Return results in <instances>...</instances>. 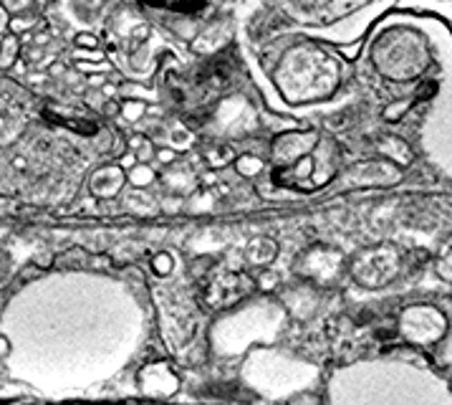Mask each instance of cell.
Returning a JSON list of instances; mask_svg holds the SVG:
<instances>
[{"label":"cell","instance_id":"obj_1","mask_svg":"<svg viewBox=\"0 0 452 405\" xmlns=\"http://www.w3.org/2000/svg\"><path fill=\"white\" fill-rule=\"evenodd\" d=\"M288 314L278 302L270 299H256L245 302L238 309L225 312L220 319H215L210 330V347L220 357H235L245 354L258 345H270L281 337Z\"/></svg>","mask_w":452,"mask_h":405},{"label":"cell","instance_id":"obj_2","mask_svg":"<svg viewBox=\"0 0 452 405\" xmlns=\"http://www.w3.org/2000/svg\"><path fill=\"white\" fill-rule=\"evenodd\" d=\"M241 375L245 388L261 393L263 398H291L319 380V368L278 347L258 345L245 352Z\"/></svg>","mask_w":452,"mask_h":405},{"label":"cell","instance_id":"obj_3","mask_svg":"<svg viewBox=\"0 0 452 405\" xmlns=\"http://www.w3.org/2000/svg\"><path fill=\"white\" fill-rule=\"evenodd\" d=\"M397 330H399V337L412 347H435L442 345L450 330V319L445 312L432 304H412L399 312Z\"/></svg>","mask_w":452,"mask_h":405},{"label":"cell","instance_id":"obj_4","mask_svg":"<svg viewBox=\"0 0 452 405\" xmlns=\"http://www.w3.org/2000/svg\"><path fill=\"white\" fill-rule=\"evenodd\" d=\"M137 385L142 395L147 398H172L180 390V377L169 362L157 360V362H147L144 368L137 372Z\"/></svg>","mask_w":452,"mask_h":405},{"label":"cell","instance_id":"obj_5","mask_svg":"<svg viewBox=\"0 0 452 405\" xmlns=\"http://www.w3.org/2000/svg\"><path fill=\"white\" fill-rule=\"evenodd\" d=\"M369 264L357 261V279L364 281V287H382L387 279L397 273V251L394 249H377L366 253Z\"/></svg>","mask_w":452,"mask_h":405},{"label":"cell","instance_id":"obj_6","mask_svg":"<svg viewBox=\"0 0 452 405\" xmlns=\"http://www.w3.org/2000/svg\"><path fill=\"white\" fill-rule=\"evenodd\" d=\"M316 140L319 134L316 132H291V134H281L273 145V157H276L281 165H296L301 157H306L311 150L316 147Z\"/></svg>","mask_w":452,"mask_h":405},{"label":"cell","instance_id":"obj_7","mask_svg":"<svg viewBox=\"0 0 452 405\" xmlns=\"http://www.w3.org/2000/svg\"><path fill=\"white\" fill-rule=\"evenodd\" d=\"M126 183V170L122 165H104L94 172V175L88 177V190L91 195L102 200H109V198H117L122 188Z\"/></svg>","mask_w":452,"mask_h":405},{"label":"cell","instance_id":"obj_8","mask_svg":"<svg viewBox=\"0 0 452 405\" xmlns=\"http://www.w3.org/2000/svg\"><path fill=\"white\" fill-rule=\"evenodd\" d=\"M278 253V243L273 238H256L253 243H248L245 249V258L253 266H268L273 264V258Z\"/></svg>","mask_w":452,"mask_h":405},{"label":"cell","instance_id":"obj_9","mask_svg":"<svg viewBox=\"0 0 452 405\" xmlns=\"http://www.w3.org/2000/svg\"><path fill=\"white\" fill-rule=\"evenodd\" d=\"M21 38L15 36V33H10V30H8L6 36L0 38V69H13V64L18 59H21Z\"/></svg>","mask_w":452,"mask_h":405},{"label":"cell","instance_id":"obj_10","mask_svg":"<svg viewBox=\"0 0 452 405\" xmlns=\"http://www.w3.org/2000/svg\"><path fill=\"white\" fill-rule=\"evenodd\" d=\"M157 180V172H154V168L149 165V162H137L134 168L126 170V183L134 188V190H144V188H149V185Z\"/></svg>","mask_w":452,"mask_h":405},{"label":"cell","instance_id":"obj_11","mask_svg":"<svg viewBox=\"0 0 452 405\" xmlns=\"http://www.w3.org/2000/svg\"><path fill=\"white\" fill-rule=\"evenodd\" d=\"M147 107L144 99H124V102H119V117L126 119V125H137L142 122V117H147Z\"/></svg>","mask_w":452,"mask_h":405},{"label":"cell","instance_id":"obj_12","mask_svg":"<svg viewBox=\"0 0 452 405\" xmlns=\"http://www.w3.org/2000/svg\"><path fill=\"white\" fill-rule=\"evenodd\" d=\"M233 168L241 177H258L265 170V162L256 155H235Z\"/></svg>","mask_w":452,"mask_h":405},{"label":"cell","instance_id":"obj_13","mask_svg":"<svg viewBox=\"0 0 452 405\" xmlns=\"http://www.w3.org/2000/svg\"><path fill=\"white\" fill-rule=\"evenodd\" d=\"M205 160H207V168L220 170V168H225V165H230V162L235 160V152H233L230 145H215V147L205 150Z\"/></svg>","mask_w":452,"mask_h":405},{"label":"cell","instance_id":"obj_14","mask_svg":"<svg viewBox=\"0 0 452 405\" xmlns=\"http://www.w3.org/2000/svg\"><path fill=\"white\" fill-rule=\"evenodd\" d=\"M192 140H195V137H192V132L185 125H172L167 129V145L172 150H177V152H185V150H190Z\"/></svg>","mask_w":452,"mask_h":405},{"label":"cell","instance_id":"obj_15","mask_svg":"<svg viewBox=\"0 0 452 405\" xmlns=\"http://www.w3.org/2000/svg\"><path fill=\"white\" fill-rule=\"evenodd\" d=\"M38 15L28 13V10H23V13H15L10 15V21H8V30L10 33H15V36H23V33H28V30H33L38 26Z\"/></svg>","mask_w":452,"mask_h":405},{"label":"cell","instance_id":"obj_16","mask_svg":"<svg viewBox=\"0 0 452 405\" xmlns=\"http://www.w3.org/2000/svg\"><path fill=\"white\" fill-rule=\"evenodd\" d=\"M152 271H154V276H160V279L172 276V271H175V256L167 253V251L154 253V256H152Z\"/></svg>","mask_w":452,"mask_h":405},{"label":"cell","instance_id":"obj_17","mask_svg":"<svg viewBox=\"0 0 452 405\" xmlns=\"http://www.w3.org/2000/svg\"><path fill=\"white\" fill-rule=\"evenodd\" d=\"M177 157H180V152H177V150H172L169 145H167V147H157V152H154V160L160 162V165H164V168L175 165Z\"/></svg>","mask_w":452,"mask_h":405},{"label":"cell","instance_id":"obj_18","mask_svg":"<svg viewBox=\"0 0 452 405\" xmlns=\"http://www.w3.org/2000/svg\"><path fill=\"white\" fill-rule=\"evenodd\" d=\"M73 44H76V48H99V38L88 30H81V33H76Z\"/></svg>","mask_w":452,"mask_h":405},{"label":"cell","instance_id":"obj_19","mask_svg":"<svg viewBox=\"0 0 452 405\" xmlns=\"http://www.w3.org/2000/svg\"><path fill=\"white\" fill-rule=\"evenodd\" d=\"M0 6L6 8L10 15H15V13H23V10H28V8L33 6V0H0Z\"/></svg>","mask_w":452,"mask_h":405},{"label":"cell","instance_id":"obj_20","mask_svg":"<svg viewBox=\"0 0 452 405\" xmlns=\"http://www.w3.org/2000/svg\"><path fill=\"white\" fill-rule=\"evenodd\" d=\"M134 152H137V160L139 162H149V160H154V152H157V147H154L152 142L144 137V140H142V145H139Z\"/></svg>","mask_w":452,"mask_h":405},{"label":"cell","instance_id":"obj_21","mask_svg":"<svg viewBox=\"0 0 452 405\" xmlns=\"http://www.w3.org/2000/svg\"><path fill=\"white\" fill-rule=\"evenodd\" d=\"M278 287V273L268 271L261 276V289H265V291H273V289Z\"/></svg>","mask_w":452,"mask_h":405},{"label":"cell","instance_id":"obj_22","mask_svg":"<svg viewBox=\"0 0 452 405\" xmlns=\"http://www.w3.org/2000/svg\"><path fill=\"white\" fill-rule=\"evenodd\" d=\"M137 152H134V150H129V152H124V155L119 157V165H122V168L124 170H129V168H134V165H137Z\"/></svg>","mask_w":452,"mask_h":405},{"label":"cell","instance_id":"obj_23","mask_svg":"<svg viewBox=\"0 0 452 405\" xmlns=\"http://www.w3.org/2000/svg\"><path fill=\"white\" fill-rule=\"evenodd\" d=\"M64 74H66V64L53 59L51 64H48V76H64Z\"/></svg>","mask_w":452,"mask_h":405},{"label":"cell","instance_id":"obj_24","mask_svg":"<svg viewBox=\"0 0 452 405\" xmlns=\"http://www.w3.org/2000/svg\"><path fill=\"white\" fill-rule=\"evenodd\" d=\"M48 41H51V33H48V30H41V33H33V44L36 46H46L48 44ZM30 44V46H33Z\"/></svg>","mask_w":452,"mask_h":405},{"label":"cell","instance_id":"obj_25","mask_svg":"<svg viewBox=\"0 0 452 405\" xmlns=\"http://www.w3.org/2000/svg\"><path fill=\"white\" fill-rule=\"evenodd\" d=\"M8 21H10V13H8L3 6H0V36H3V33L8 30Z\"/></svg>","mask_w":452,"mask_h":405},{"label":"cell","instance_id":"obj_26","mask_svg":"<svg viewBox=\"0 0 452 405\" xmlns=\"http://www.w3.org/2000/svg\"><path fill=\"white\" fill-rule=\"evenodd\" d=\"M142 140H144L142 134H134V137H131V140H129V150H137L139 145H142Z\"/></svg>","mask_w":452,"mask_h":405},{"label":"cell","instance_id":"obj_27","mask_svg":"<svg viewBox=\"0 0 452 405\" xmlns=\"http://www.w3.org/2000/svg\"><path fill=\"white\" fill-rule=\"evenodd\" d=\"M88 84H91V87H104V76L102 74H94L91 79H88Z\"/></svg>","mask_w":452,"mask_h":405},{"label":"cell","instance_id":"obj_28","mask_svg":"<svg viewBox=\"0 0 452 405\" xmlns=\"http://www.w3.org/2000/svg\"><path fill=\"white\" fill-rule=\"evenodd\" d=\"M48 79V71H46V74H30L28 76V81H33V84H41V81H46Z\"/></svg>","mask_w":452,"mask_h":405},{"label":"cell","instance_id":"obj_29","mask_svg":"<svg viewBox=\"0 0 452 405\" xmlns=\"http://www.w3.org/2000/svg\"><path fill=\"white\" fill-rule=\"evenodd\" d=\"M102 91H104V96H114V94H117V87H111V84H104Z\"/></svg>","mask_w":452,"mask_h":405},{"label":"cell","instance_id":"obj_30","mask_svg":"<svg viewBox=\"0 0 452 405\" xmlns=\"http://www.w3.org/2000/svg\"><path fill=\"white\" fill-rule=\"evenodd\" d=\"M33 3H38V6H48L51 0H33Z\"/></svg>","mask_w":452,"mask_h":405}]
</instances>
